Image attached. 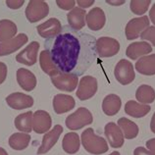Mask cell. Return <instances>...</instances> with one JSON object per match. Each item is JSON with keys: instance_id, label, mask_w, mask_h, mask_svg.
<instances>
[{"instance_id": "cell-1", "label": "cell", "mask_w": 155, "mask_h": 155, "mask_svg": "<svg viewBox=\"0 0 155 155\" xmlns=\"http://www.w3.org/2000/svg\"><path fill=\"white\" fill-rule=\"evenodd\" d=\"M44 48L60 72L84 75L96 61V38L93 35L63 26L55 38L45 39Z\"/></svg>"}, {"instance_id": "cell-2", "label": "cell", "mask_w": 155, "mask_h": 155, "mask_svg": "<svg viewBox=\"0 0 155 155\" xmlns=\"http://www.w3.org/2000/svg\"><path fill=\"white\" fill-rule=\"evenodd\" d=\"M81 144L88 153L93 155L103 154L108 151V143L103 137L95 134L94 130L88 128L81 134Z\"/></svg>"}, {"instance_id": "cell-3", "label": "cell", "mask_w": 155, "mask_h": 155, "mask_svg": "<svg viewBox=\"0 0 155 155\" xmlns=\"http://www.w3.org/2000/svg\"><path fill=\"white\" fill-rule=\"evenodd\" d=\"M93 122V117L91 112L85 107L78 108L70 116H68L65 121L67 128L72 130H78L83 129L87 125H91Z\"/></svg>"}, {"instance_id": "cell-4", "label": "cell", "mask_w": 155, "mask_h": 155, "mask_svg": "<svg viewBox=\"0 0 155 155\" xmlns=\"http://www.w3.org/2000/svg\"><path fill=\"white\" fill-rule=\"evenodd\" d=\"M26 17L28 22L35 23L46 17L49 13V6L42 0H31L26 8Z\"/></svg>"}, {"instance_id": "cell-5", "label": "cell", "mask_w": 155, "mask_h": 155, "mask_svg": "<svg viewBox=\"0 0 155 155\" xmlns=\"http://www.w3.org/2000/svg\"><path fill=\"white\" fill-rule=\"evenodd\" d=\"M120 51V43L117 39L102 36L96 39V52L101 58L115 56Z\"/></svg>"}, {"instance_id": "cell-6", "label": "cell", "mask_w": 155, "mask_h": 155, "mask_svg": "<svg viewBox=\"0 0 155 155\" xmlns=\"http://www.w3.org/2000/svg\"><path fill=\"white\" fill-rule=\"evenodd\" d=\"M114 75H115L116 80L123 85L133 83L136 78L133 64L126 59H121L117 63L115 70H114Z\"/></svg>"}, {"instance_id": "cell-7", "label": "cell", "mask_w": 155, "mask_h": 155, "mask_svg": "<svg viewBox=\"0 0 155 155\" xmlns=\"http://www.w3.org/2000/svg\"><path fill=\"white\" fill-rule=\"evenodd\" d=\"M52 84H54L56 88L59 91H66V92H72L74 91L77 85H78V76L73 74H67V73L58 72L56 75L50 77Z\"/></svg>"}, {"instance_id": "cell-8", "label": "cell", "mask_w": 155, "mask_h": 155, "mask_svg": "<svg viewBox=\"0 0 155 155\" xmlns=\"http://www.w3.org/2000/svg\"><path fill=\"white\" fill-rule=\"evenodd\" d=\"M97 88H98V85H97V80L95 78L91 76H85L83 77V79L80 81L76 95L81 101L88 100L95 95Z\"/></svg>"}, {"instance_id": "cell-9", "label": "cell", "mask_w": 155, "mask_h": 155, "mask_svg": "<svg viewBox=\"0 0 155 155\" xmlns=\"http://www.w3.org/2000/svg\"><path fill=\"white\" fill-rule=\"evenodd\" d=\"M149 19L147 16H141L138 18H134L126 26V38L128 40H133L140 38L141 32L149 27Z\"/></svg>"}, {"instance_id": "cell-10", "label": "cell", "mask_w": 155, "mask_h": 155, "mask_svg": "<svg viewBox=\"0 0 155 155\" xmlns=\"http://www.w3.org/2000/svg\"><path fill=\"white\" fill-rule=\"evenodd\" d=\"M62 25L58 19L50 18L46 22L40 24L36 27L38 35L43 38H52L57 36L61 31H62Z\"/></svg>"}, {"instance_id": "cell-11", "label": "cell", "mask_w": 155, "mask_h": 155, "mask_svg": "<svg viewBox=\"0 0 155 155\" xmlns=\"http://www.w3.org/2000/svg\"><path fill=\"white\" fill-rule=\"evenodd\" d=\"M104 134L106 138L109 141V144L113 148H120L124 144V134L120 127L114 122L106 124L104 129Z\"/></svg>"}, {"instance_id": "cell-12", "label": "cell", "mask_w": 155, "mask_h": 155, "mask_svg": "<svg viewBox=\"0 0 155 155\" xmlns=\"http://www.w3.org/2000/svg\"><path fill=\"white\" fill-rule=\"evenodd\" d=\"M52 120L50 114L44 110H38L32 115V130L36 134H44L51 128Z\"/></svg>"}, {"instance_id": "cell-13", "label": "cell", "mask_w": 155, "mask_h": 155, "mask_svg": "<svg viewBox=\"0 0 155 155\" xmlns=\"http://www.w3.org/2000/svg\"><path fill=\"white\" fill-rule=\"evenodd\" d=\"M39 43L38 41H31L16 56V61L27 66H32L38 61V52L39 49Z\"/></svg>"}, {"instance_id": "cell-14", "label": "cell", "mask_w": 155, "mask_h": 155, "mask_svg": "<svg viewBox=\"0 0 155 155\" xmlns=\"http://www.w3.org/2000/svg\"><path fill=\"white\" fill-rule=\"evenodd\" d=\"M62 132H63L62 126L56 125L51 130H49V132L44 134V137L42 138V143L38 150V154L41 155L49 151L53 146L57 143Z\"/></svg>"}, {"instance_id": "cell-15", "label": "cell", "mask_w": 155, "mask_h": 155, "mask_svg": "<svg viewBox=\"0 0 155 155\" xmlns=\"http://www.w3.org/2000/svg\"><path fill=\"white\" fill-rule=\"evenodd\" d=\"M28 38L26 34H20L12 39L0 42V56H6L20 49L28 42Z\"/></svg>"}, {"instance_id": "cell-16", "label": "cell", "mask_w": 155, "mask_h": 155, "mask_svg": "<svg viewBox=\"0 0 155 155\" xmlns=\"http://www.w3.org/2000/svg\"><path fill=\"white\" fill-rule=\"evenodd\" d=\"M6 102L11 108L16 110H22L31 108L34 105V98L31 95L25 94L22 92L11 93L6 97Z\"/></svg>"}, {"instance_id": "cell-17", "label": "cell", "mask_w": 155, "mask_h": 155, "mask_svg": "<svg viewBox=\"0 0 155 155\" xmlns=\"http://www.w3.org/2000/svg\"><path fill=\"white\" fill-rule=\"evenodd\" d=\"M85 22H87V27L91 28V31L101 30V28L104 27L105 22H106L104 11L99 7L93 8V9H91L87 14Z\"/></svg>"}, {"instance_id": "cell-18", "label": "cell", "mask_w": 155, "mask_h": 155, "mask_svg": "<svg viewBox=\"0 0 155 155\" xmlns=\"http://www.w3.org/2000/svg\"><path fill=\"white\" fill-rule=\"evenodd\" d=\"M152 52L151 45L146 41H137L133 42L128 46L127 50H126V55H127L130 59L137 60V58L146 56L148 53Z\"/></svg>"}, {"instance_id": "cell-19", "label": "cell", "mask_w": 155, "mask_h": 155, "mask_svg": "<svg viewBox=\"0 0 155 155\" xmlns=\"http://www.w3.org/2000/svg\"><path fill=\"white\" fill-rule=\"evenodd\" d=\"M53 109L57 114H64L75 107V99L68 94H57L53 98Z\"/></svg>"}, {"instance_id": "cell-20", "label": "cell", "mask_w": 155, "mask_h": 155, "mask_svg": "<svg viewBox=\"0 0 155 155\" xmlns=\"http://www.w3.org/2000/svg\"><path fill=\"white\" fill-rule=\"evenodd\" d=\"M87 12L80 7H75L67 14V20L69 26L75 31H80L85 26Z\"/></svg>"}, {"instance_id": "cell-21", "label": "cell", "mask_w": 155, "mask_h": 155, "mask_svg": "<svg viewBox=\"0 0 155 155\" xmlns=\"http://www.w3.org/2000/svg\"><path fill=\"white\" fill-rule=\"evenodd\" d=\"M17 81L20 87L26 91H31L36 87V78L35 74L27 69H18Z\"/></svg>"}, {"instance_id": "cell-22", "label": "cell", "mask_w": 155, "mask_h": 155, "mask_svg": "<svg viewBox=\"0 0 155 155\" xmlns=\"http://www.w3.org/2000/svg\"><path fill=\"white\" fill-rule=\"evenodd\" d=\"M136 70L141 75L154 76L155 75V54L140 57L136 63Z\"/></svg>"}, {"instance_id": "cell-23", "label": "cell", "mask_w": 155, "mask_h": 155, "mask_svg": "<svg viewBox=\"0 0 155 155\" xmlns=\"http://www.w3.org/2000/svg\"><path fill=\"white\" fill-rule=\"evenodd\" d=\"M151 107L149 105L138 103L134 100H129L125 105V112L134 118H142L150 112Z\"/></svg>"}, {"instance_id": "cell-24", "label": "cell", "mask_w": 155, "mask_h": 155, "mask_svg": "<svg viewBox=\"0 0 155 155\" xmlns=\"http://www.w3.org/2000/svg\"><path fill=\"white\" fill-rule=\"evenodd\" d=\"M122 101L117 94H109L102 101V110L107 116H114L120 111Z\"/></svg>"}, {"instance_id": "cell-25", "label": "cell", "mask_w": 155, "mask_h": 155, "mask_svg": "<svg viewBox=\"0 0 155 155\" xmlns=\"http://www.w3.org/2000/svg\"><path fill=\"white\" fill-rule=\"evenodd\" d=\"M81 140L77 133H68L65 134L62 141V148L68 154H75L80 150Z\"/></svg>"}, {"instance_id": "cell-26", "label": "cell", "mask_w": 155, "mask_h": 155, "mask_svg": "<svg viewBox=\"0 0 155 155\" xmlns=\"http://www.w3.org/2000/svg\"><path fill=\"white\" fill-rule=\"evenodd\" d=\"M136 98L140 103L148 105L154 102L155 100V91L152 87L147 84H141L138 87L136 91Z\"/></svg>"}, {"instance_id": "cell-27", "label": "cell", "mask_w": 155, "mask_h": 155, "mask_svg": "<svg viewBox=\"0 0 155 155\" xmlns=\"http://www.w3.org/2000/svg\"><path fill=\"white\" fill-rule=\"evenodd\" d=\"M118 126L123 132L124 137L127 140H133L138 134V127L136 123L130 121L128 118H120L118 120Z\"/></svg>"}, {"instance_id": "cell-28", "label": "cell", "mask_w": 155, "mask_h": 155, "mask_svg": "<svg viewBox=\"0 0 155 155\" xmlns=\"http://www.w3.org/2000/svg\"><path fill=\"white\" fill-rule=\"evenodd\" d=\"M32 115L34 113L31 111H28L16 117L14 124L17 130L26 134L31 133L32 130Z\"/></svg>"}, {"instance_id": "cell-29", "label": "cell", "mask_w": 155, "mask_h": 155, "mask_svg": "<svg viewBox=\"0 0 155 155\" xmlns=\"http://www.w3.org/2000/svg\"><path fill=\"white\" fill-rule=\"evenodd\" d=\"M17 26L10 20H1L0 21V42L12 39L17 34Z\"/></svg>"}, {"instance_id": "cell-30", "label": "cell", "mask_w": 155, "mask_h": 155, "mask_svg": "<svg viewBox=\"0 0 155 155\" xmlns=\"http://www.w3.org/2000/svg\"><path fill=\"white\" fill-rule=\"evenodd\" d=\"M31 141V136L26 133H15L9 137V145L15 150L26 149Z\"/></svg>"}, {"instance_id": "cell-31", "label": "cell", "mask_w": 155, "mask_h": 155, "mask_svg": "<svg viewBox=\"0 0 155 155\" xmlns=\"http://www.w3.org/2000/svg\"><path fill=\"white\" fill-rule=\"evenodd\" d=\"M39 64H40V68L42 69V71L49 77L54 76L59 72V70L56 68L54 63L52 62L49 53H48V51H46L45 49L40 52Z\"/></svg>"}, {"instance_id": "cell-32", "label": "cell", "mask_w": 155, "mask_h": 155, "mask_svg": "<svg viewBox=\"0 0 155 155\" xmlns=\"http://www.w3.org/2000/svg\"><path fill=\"white\" fill-rule=\"evenodd\" d=\"M151 3V0H132L130 3V11L136 15H142L148 10V7Z\"/></svg>"}, {"instance_id": "cell-33", "label": "cell", "mask_w": 155, "mask_h": 155, "mask_svg": "<svg viewBox=\"0 0 155 155\" xmlns=\"http://www.w3.org/2000/svg\"><path fill=\"white\" fill-rule=\"evenodd\" d=\"M140 38L143 40H148L155 46V27H148L146 30L141 32Z\"/></svg>"}, {"instance_id": "cell-34", "label": "cell", "mask_w": 155, "mask_h": 155, "mask_svg": "<svg viewBox=\"0 0 155 155\" xmlns=\"http://www.w3.org/2000/svg\"><path fill=\"white\" fill-rule=\"evenodd\" d=\"M56 4L60 9L63 10H71L75 8L76 1L75 0H57Z\"/></svg>"}, {"instance_id": "cell-35", "label": "cell", "mask_w": 155, "mask_h": 155, "mask_svg": "<svg viewBox=\"0 0 155 155\" xmlns=\"http://www.w3.org/2000/svg\"><path fill=\"white\" fill-rule=\"evenodd\" d=\"M25 1L24 0H7L6 1V5L11 8V9H19V8H21Z\"/></svg>"}, {"instance_id": "cell-36", "label": "cell", "mask_w": 155, "mask_h": 155, "mask_svg": "<svg viewBox=\"0 0 155 155\" xmlns=\"http://www.w3.org/2000/svg\"><path fill=\"white\" fill-rule=\"evenodd\" d=\"M7 65L3 62H0V84H2L5 81L7 78Z\"/></svg>"}, {"instance_id": "cell-37", "label": "cell", "mask_w": 155, "mask_h": 155, "mask_svg": "<svg viewBox=\"0 0 155 155\" xmlns=\"http://www.w3.org/2000/svg\"><path fill=\"white\" fill-rule=\"evenodd\" d=\"M134 155H155V152L149 149H146L145 147H142V146H140V147H137L134 149Z\"/></svg>"}, {"instance_id": "cell-38", "label": "cell", "mask_w": 155, "mask_h": 155, "mask_svg": "<svg viewBox=\"0 0 155 155\" xmlns=\"http://www.w3.org/2000/svg\"><path fill=\"white\" fill-rule=\"evenodd\" d=\"M77 3L79 4L81 9H83V8H88L91 5H93L94 0H78Z\"/></svg>"}, {"instance_id": "cell-39", "label": "cell", "mask_w": 155, "mask_h": 155, "mask_svg": "<svg viewBox=\"0 0 155 155\" xmlns=\"http://www.w3.org/2000/svg\"><path fill=\"white\" fill-rule=\"evenodd\" d=\"M146 147H147L149 150L155 152V138H151V140H148L146 141Z\"/></svg>"}, {"instance_id": "cell-40", "label": "cell", "mask_w": 155, "mask_h": 155, "mask_svg": "<svg viewBox=\"0 0 155 155\" xmlns=\"http://www.w3.org/2000/svg\"><path fill=\"white\" fill-rule=\"evenodd\" d=\"M149 18H150V21L154 24V27H155V4L151 7V9L149 11Z\"/></svg>"}, {"instance_id": "cell-41", "label": "cell", "mask_w": 155, "mask_h": 155, "mask_svg": "<svg viewBox=\"0 0 155 155\" xmlns=\"http://www.w3.org/2000/svg\"><path fill=\"white\" fill-rule=\"evenodd\" d=\"M150 129H151V132L155 134V112L151 118V122H150Z\"/></svg>"}, {"instance_id": "cell-42", "label": "cell", "mask_w": 155, "mask_h": 155, "mask_svg": "<svg viewBox=\"0 0 155 155\" xmlns=\"http://www.w3.org/2000/svg\"><path fill=\"white\" fill-rule=\"evenodd\" d=\"M109 4H112V5H122V4H124L125 1H106Z\"/></svg>"}, {"instance_id": "cell-43", "label": "cell", "mask_w": 155, "mask_h": 155, "mask_svg": "<svg viewBox=\"0 0 155 155\" xmlns=\"http://www.w3.org/2000/svg\"><path fill=\"white\" fill-rule=\"evenodd\" d=\"M0 155H8V153H7V151L4 148L0 147Z\"/></svg>"}, {"instance_id": "cell-44", "label": "cell", "mask_w": 155, "mask_h": 155, "mask_svg": "<svg viewBox=\"0 0 155 155\" xmlns=\"http://www.w3.org/2000/svg\"><path fill=\"white\" fill-rule=\"evenodd\" d=\"M110 155H121V154H120V152H118V151H113Z\"/></svg>"}]
</instances>
